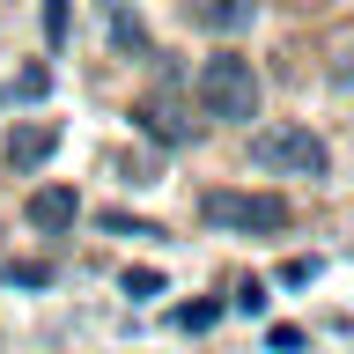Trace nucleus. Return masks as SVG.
<instances>
[{"instance_id":"f257e3e1","label":"nucleus","mask_w":354,"mask_h":354,"mask_svg":"<svg viewBox=\"0 0 354 354\" xmlns=\"http://www.w3.org/2000/svg\"><path fill=\"white\" fill-rule=\"evenodd\" d=\"M192 104L214 126H251L259 104H266V82H259V66L243 59V52H207L199 74H192Z\"/></svg>"},{"instance_id":"f03ea898","label":"nucleus","mask_w":354,"mask_h":354,"mask_svg":"<svg viewBox=\"0 0 354 354\" xmlns=\"http://www.w3.org/2000/svg\"><path fill=\"white\" fill-rule=\"evenodd\" d=\"M251 170H266V177H325L332 148H325V133L295 126V118H266V126H251Z\"/></svg>"},{"instance_id":"7ed1b4c3","label":"nucleus","mask_w":354,"mask_h":354,"mask_svg":"<svg viewBox=\"0 0 354 354\" xmlns=\"http://www.w3.org/2000/svg\"><path fill=\"white\" fill-rule=\"evenodd\" d=\"M199 221L221 229V236H281L295 207L281 192H243V185H214V192H199Z\"/></svg>"},{"instance_id":"20e7f679","label":"nucleus","mask_w":354,"mask_h":354,"mask_svg":"<svg viewBox=\"0 0 354 354\" xmlns=\"http://www.w3.org/2000/svg\"><path fill=\"white\" fill-rule=\"evenodd\" d=\"M22 221H30L37 236H66V229L82 221V199H74V185H37V192L22 199Z\"/></svg>"},{"instance_id":"39448f33","label":"nucleus","mask_w":354,"mask_h":354,"mask_svg":"<svg viewBox=\"0 0 354 354\" xmlns=\"http://www.w3.org/2000/svg\"><path fill=\"white\" fill-rule=\"evenodd\" d=\"M52 148H59V126H52V118H22L0 155H8V170H15V177H37L44 162H52Z\"/></svg>"},{"instance_id":"423d86ee","label":"nucleus","mask_w":354,"mask_h":354,"mask_svg":"<svg viewBox=\"0 0 354 354\" xmlns=\"http://www.w3.org/2000/svg\"><path fill=\"white\" fill-rule=\"evenodd\" d=\"M177 8H185V22L207 30V37H243V30L259 22V0H177Z\"/></svg>"},{"instance_id":"0eeeda50","label":"nucleus","mask_w":354,"mask_h":354,"mask_svg":"<svg viewBox=\"0 0 354 354\" xmlns=\"http://www.w3.org/2000/svg\"><path fill=\"white\" fill-rule=\"evenodd\" d=\"M133 126L148 133V140H162V148H185V140H192V126H185L177 104H170V88H162V96H140V104H133Z\"/></svg>"},{"instance_id":"6e6552de","label":"nucleus","mask_w":354,"mask_h":354,"mask_svg":"<svg viewBox=\"0 0 354 354\" xmlns=\"http://www.w3.org/2000/svg\"><path fill=\"white\" fill-rule=\"evenodd\" d=\"M44 96H52V66L30 59V66L15 74V104H44Z\"/></svg>"},{"instance_id":"1a4fd4ad","label":"nucleus","mask_w":354,"mask_h":354,"mask_svg":"<svg viewBox=\"0 0 354 354\" xmlns=\"http://www.w3.org/2000/svg\"><path fill=\"white\" fill-rule=\"evenodd\" d=\"M66 30H74V8L66 0H44V44L52 52H66Z\"/></svg>"},{"instance_id":"9d476101","label":"nucleus","mask_w":354,"mask_h":354,"mask_svg":"<svg viewBox=\"0 0 354 354\" xmlns=\"http://www.w3.org/2000/svg\"><path fill=\"white\" fill-rule=\"evenodd\" d=\"M111 37H118V52H148V30H140V15H111Z\"/></svg>"},{"instance_id":"9b49d317","label":"nucleus","mask_w":354,"mask_h":354,"mask_svg":"<svg viewBox=\"0 0 354 354\" xmlns=\"http://www.w3.org/2000/svg\"><path fill=\"white\" fill-rule=\"evenodd\" d=\"M214 317H221V303H185V310L170 317V325H177V332H207Z\"/></svg>"},{"instance_id":"f8f14e48","label":"nucleus","mask_w":354,"mask_h":354,"mask_svg":"<svg viewBox=\"0 0 354 354\" xmlns=\"http://www.w3.org/2000/svg\"><path fill=\"white\" fill-rule=\"evenodd\" d=\"M229 310H236V317H266V281H243Z\"/></svg>"},{"instance_id":"ddd939ff","label":"nucleus","mask_w":354,"mask_h":354,"mask_svg":"<svg viewBox=\"0 0 354 354\" xmlns=\"http://www.w3.org/2000/svg\"><path fill=\"white\" fill-rule=\"evenodd\" d=\"M317 273H325V266H317V259H288V266H281V288H310V281H317Z\"/></svg>"},{"instance_id":"4468645a","label":"nucleus","mask_w":354,"mask_h":354,"mask_svg":"<svg viewBox=\"0 0 354 354\" xmlns=\"http://www.w3.org/2000/svg\"><path fill=\"white\" fill-rule=\"evenodd\" d=\"M104 229H111V236H162L155 221H133V214H104Z\"/></svg>"},{"instance_id":"2eb2a0df","label":"nucleus","mask_w":354,"mask_h":354,"mask_svg":"<svg viewBox=\"0 0 354 354\" xmlns=\"http://www.w3.org/2000/svg\"><path fill=\"white\" fill-rule=\"evenodd\" d=\"M266 347H273V354H303V332H295V325H273V332H266Z\"/></svg>"},{"instance_id":"dca6fc26","label":"nucleus","mask_w":354,"mask_h":354,"mask_svg":"<svg viewBox=\"0 0 354 354\" xmlns=\"http://www.w3.org/2000/svg\"><path fill=\"white\" fill-rule=\"evenodd\" d=\"M126 295H162V273H155V266H140V273H126Z\"/></svg>"}]
</instances>
